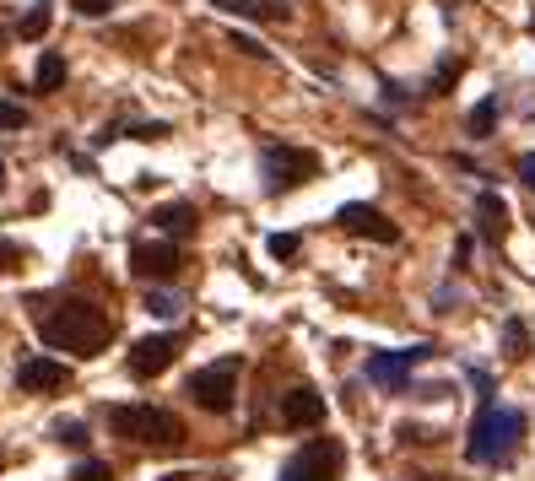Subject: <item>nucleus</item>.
Returning <instances> with one entry per match:
<instances>
[{
    "label": "nucleus",
    "mask_w": 535,
    "mask_h": 481,
    "mask_svg": "<svg viewBox=\"0 0 535 481\" xmlns=\"http://www.w3.org/2000/svg\"><path fill=\"white\" fill-rule=\"evenodd\" d=\"M33 319H38V336H44V346H55V352H76V357H92L103 352V346L114 341V325L109 314L98 309V303L87 298H60V303H33Z\"/></svg>",
    "instance_id": "1"
},
{
    "label": "nucleus",
    "mask_w": 535,
    "mask_h": 481,
    "mask_svg": "<svg viewBox=\"0 0 535 481\" xmlns=\"http://www.w3.org/2000/svg\"><path fill=\"white\" fill-rule=\"evenodd\" d=\"M519 438H525V411L514 406H481L476 422H471V438H465V454H471L476 465H503L508 454L519 449Z\"/></svg>",
    "instance_id": "2"
},
{
    "label": "nucleus",
    "mask_w": 535,
    "mask_h": 481,
    "mask_svg": "<svg viewBox=\"0 0 535 481\" xmlns=\"http://www.w3.org/2000/svg\"><path fill=\"white\" fill-rule=\"evenodd\" d=\"M109 427H114V438H136V444H152V449L184 444V422L163 406H114Z\"/></svg>",
    "instance_id": "3"
},
{
    "label": "nucleus",
    "mask_w": 535,
    "mask_h": 481,
    "mask_svg": "<svg viewBox=\"0 0 535 481\" xmlns=\"http://www.w3.org/2000/svg\"><path fill=\"white\" fill-rule=\"evenodd\" d=\"M314 173H319V157L303 152V146H287V141H265L260 146V179H265L271 195L298 190V184L314 179Z\"/></svg>",
    "instance_id": "4"
},
{
    "label": "nucleus",
    "mask_w": 535,
    "mask_h": 481,
    "mask_svg": "<svg viewBox=\"0 0 535 481\" xmlns=\"http://www.w3.org/2000/svg\"><path fill=\"white\" fill-rule=\"evenodd\" d=\"M184 390L195 395L200 411H233V395H238V357H227V363H211V368H195L190 384Z\"/></svg>",
    "instance_id": "5"
},
{
    "label": "nucleus",
    "mask_w": 535,
    "mask_h": 481,
    "mask_svg": "<svg viewBox=\"0 0 535 481\" xmlns=\"http://www.w3.org/2000/svg\"><path fill=\"white\" fill-rule=\"evenodd\" d=\"M341 460H346V449L336 438H314V444H303L282 465V481H341Z\"/></svg>",
    "instance_id": "6"
},
{
    "label": "nucleus",
    "mask_w": 535,
    "mask_h": 481,
    "mask_svg": "<svg viewBox=\"0 0 535 481\" xmlns=\"http://www.w3.org/2000/svg\"><path fill=\"white\" fill-rule=\"evenodd\" d=\"M179 249L168 244V238H146V244H136L130 249V271L136 276H146V282H173L179 276Z\"/></svg>",
    "instance_id": "7"
},
{
    "label": "nucleus",
    "mask_w": 535,
    "mask_h": 481,
    "mask_svg": "<svg viewBox=\"0 0 535 481\" xmlns=\"http://www.w3.org/2000/svg\"><path fill=\"white\" fill-rule=\"evenodd\" d=\"M336 222H341V233H352V238H373V244H395V238H400V227H395L390 217H384V211L363 206V200L341 206V211H336Z\"/></svg>",
    "instance_id": "8"
},
{
    "label": "nucleus",
    "mask_w": 535,
    "mask_h": 481,
    "mask_svg": "<svg viewBox=\"0 0 535 481\" xmlns=\"http://www.w3.org/2000/svg\"><path fill=\"white\" fill-rule=\"evenodd\" d=\"M422 357H427V346H406V352H373V357H368V379L384 384V390H400Z\"/></svg>",
    "instance_id": "9"
},
{
    "label": "nucleus",
    "mask_w": 535,
    "mask_h": 481,
    "mask_svg": "<svg viewBox=\"0 0 535 481\" xmlns=\"http://www.w3.org/2000/svg\"><path fill=\"white\" fill-rule=\"evenodd\" d=\"M173 357H179L173 336H141L130 346V373H136V379H157V373L173 368Z\"/></svg>",
    "instance_id": "10"
},
{
    "label": "nucleus",
    "mask_w": 535,
    "mask_h": 481,
    "mask_svg": "<svg viewBox=\"0 0 535 481\" xmlns=\"http://www.w3.org/2000/svg\"><path fill=\"white\" fill-rule=\"evenodd\" d=\"M319 422H325V395H319V390L298 384V390L282 395V427L303 433V427H319Z\"/></svg>",
    "instance_id": "11"
},
{
    "label": "nucleus",
    "mask_w": 535,
    "mask_h": 481,
    "mask_svg": "<svg viewBox=\"0 0 535 481\" xmlns=\"http://www.w3.org/2000/svg\"><path fill=\"white\" fill-rule=\"evenodd\" d=\"M17 384H22L28 395L65 390V384H71V368H65V363H49V357H33V363H22V368H17Z\"/></svg>",
    "instance_id": "12"
},
{
    "label": "nucleus",
    "mask_w": 535,
    "mask_h": 481,
    "mask_svg": "<svg viewBox=\"0 0 535 481\" xmlns=\"http://www.w3.org/2000/svg\"><path fill=\"white\" fill-rule=\"evenodd\" d=\"M476 227H481V238H487V244H503V238H508V206H503V195H492V190L476 195Z\"/></svg>",
    "instance_id": "13"
},
{
    "label": "nucleus",
    "mask_w": 535,
    "mask_h": 481,
    "mask_svg": "<svg viewBox=\"0 0 535 481\" xmlns=\"http://www.w3.org/2000/svg\"><path fill=\"white\" fill-rule=\"evenodd\" d=\"M152 222L163 227L168 238H190L195 227H200V217H195V206H184V200H168V206H157L152 211Z\"/></svg>",
    "instance_id": "14"
},
{
    "label": "nucleus",
    "mask_w": 535,
    "mask_h": 481,
    "mask_svg": "<svg viewBox=\"0 0 535 481\" xmlns=\"http://www.w3.org/2000/svg\"><path fill=\"white\" fill-rule=\"evenodd\" d=\"M217 6L238 11V17H260V22H287V6H276V0H217Z\"/></svg>",
    "instance_id": "15"
},
{
    "label": "nucleus",
    "mask_w": 535,
    "mask_h": 481,
    "mask_svg": "<svg viewBox=\"0 0 535 481\" xmlns=\"http://www.w3.org/2000/svg\"><path fill=\"white\" fill-rule=\"evenodd\" d=\"M33 87L38 92H60L65 87V60L55 55V49H44V60H38V71H33Z\"/></svg>",
    "instance_id": "16"
},
{
    "label": "nucleus",
    "mask_w": 535,
    "mask_h": 481,
    "mask_svg": "<svg viewBox=\"0 0 535 481\" xmlns=\"http://www.w3.org/2000/svg\"><path fill=\"white\" fill-rule=\"evenodd\" d=\"M49 22H55V11H49V0H38L28 17L17 22V38H44V33H49Z\"/></svg>",
    "instance_id": "17"
},
{
    "label": "nucleus",
    "mask_w": 535,
    "mask_h": 481,
    "mask_svg": "<svg viewBox=\"0 0 535 481\" xmlns=\"http://www.w3.org/2000/svg\"><path fill=\"white\" fill-rule=\"evenodd\" d=\"M146 314H157V319H179V314H184L179 292H146Z\"/></svg>",
    "instance_id": "18"
},
{
    "label": "nucleus",
    "mask_w": 535,
    "mask_h": 481,
    "mask_svg": "<svg viewBox=\"0 0 535 481\" xmlns=\"http://www.w3.org/2000/svg\"><path fill=\"white\" fill-rule=\"evenodd\" d=\"M492 125H498V98H481L471 109V136H492Z\"/></svg>",
    "instance_id": "19"
},
{
    "label": "nucleus",
    "mask_w": 535,
    "mask_h": 481,
    "mask_svg": "<svg viewBox=\"0 0 535 481\" xmlns=\"http://www.w3.org/2000/svg\"><path fill=\"white\" fill-rule=\"evenodd\" d=\"M55 433H60V444H71V449H82V444H87V427L76 422V417H60V422H55Z\"/></svg>",
    "instance_id": "20"
},
{
    "label": "nucleus",
    "mask_w": 535,
    "mask_h": 481,
    "mask_svg": "<svg viewBox=\"0 0 535 481\" xmlns=\"http://www.w3.org/2000/svg\"><path fill=\"white\" fill-rule=\"evenodd\" d=\"M71 481H114V471H109L103 460H82V465L71 471Z\"/></svg>",
    "instance_id": "21"
},
{
    "label": "nucleus",
    "mask_w": 535,
    "mask_h": 481,
    "mask_svg": "<svg viewBox=\"0 0 535 481\" xmlns=\"http://www.w3.org/2000/svg\"><path fill=\"white\" fill-rule=\"evenodd\" d=\"M265 249H271L276 260H292V255H298V233H271V244H265Z\"/></svg>",
    "instance_id": "22"
},
{
    "label": "nucleus",
    "mask_w": 535,
    "mask_h": 481,
    "mask_svg": "<svg viewBox=\"0 0 535 481\" xmlns=\"http://www.w3.org/2000/svg\"><path fill=\"white\" fill-rule=\"evenodd\" d=\"M28 125V109L22 103H0V130H22Z\"/></svg>",
    "instance_id": "23"
},
{
    "label": "nucleus",
    "mask_w": 535,
    "mask_h": 481,
    "mask_svg": "<svg viewBox=\"0 0 535 481\" xmlns=\"http://www.w3.org/2000/svg\"><path fill=\"white\" fill-rule=\"evenodd\" d=\"M233 49L238 55H254V60H271V49H265L260 38H249V33H233Z\"/></svg>",
    "instance_id": "24"
},
{
    "label": "nucleus",
    "mask_w": 535,
    "mask_h": 481,
    "mask_svg": "<svg viewBox=\"0 0 535 481\" xmlns=\"http://www.w3.org/2000/svg\"><path fill=\"white\" fill-rule=\"evenodd\" d=\"M454 82H460V60H444V65H438V76H433V92H449Z\"/></svg>",
    "instance_id": "25"
},
{
    "label": "nucleus",
    "mask_w": 535,
    "mask_h": 481,
    "mask_svg": "<svg viewBox=\"0 0 535 481\" xmlns=\"http://www.w3.org/2000/svg\"><path fill=\"white\" fill-rule=\"evenodd\" d=\"M503 341H508V357H525V346H530L525 325H508V330H503Z\"/></svg>",
    "instance_id": "26"
},
{
    "label": "nucleus",
    "mask_w": 535,
    "mask_h": 481,
    "mask_svg": "<svg viewBox=\"0 0 535 481\" xmlns=\"http://www.w3.org/2000/svg\"><path fill=\"white\" fill-rule=\"evenodd\" d=\"M76 11H82V17H109L114 0H76Z\"/></svg>",
    "instance_id": "27"
},
{
    "label": "nucleus",
    "mask_w": 535,
    "mask_h": 481,
    "mask_svg": "<svg viewBox=\"0 0 535 481\" xmlns=\"http://www.w3.org/2000/svg\"><path fill=\"white\" fill-rule=\"evenodd\" d=\"M130 136H136V141H163V136H168V125H136Z\"/></svg>",
    "instance_id": "28"
},
{
    "label": "nucleus",
    "mask_w": 535,
    "mask_h": 481,
    "mask_svg": "<svg viewBox=\"0 0 535 481\" xmlns=\"http://www.w3.org/2000/svg\"><path fill=\"white\" fill-rule=\"evenodd\" d=\"M519 179H525L530 190H535V152H525V157H519Z\"/></svg>",
    "instance_id": "29"
},
{
    "label": "nucleus",
    "mask_w": 535,
    "mask_h": 481,
    "mask_svg": "<svg viewBox=\"0 0 535 481\" xmlns=\"http://www.w3.org/2000/svg\"><path fill=\"white\" fill-rule=\"evenodd\" d=\"M17 260H22V249H17V244H0V271H11Z\"/></svg>",
    "instance_id": "30"
},
{
    "label": "nucleus",
    "mask_w": 535,
    "mask_h": 481,
    "mask_svg": "<svg viewBox=\"0 0 535 481\" xmlns=\"http://www.w3.org/2000/svg\"><path fill=\"white\" fill-rule=\"evenodd\" d=\"M157 481H190V471H173V476H157Z\"/></svg>",
    "instance_id": "31"
},
{
    "label": "nucleus",
    "mask_w": 535,
    "mask_h": 481,
    "mask_svg": "<svg viewBox=\"0 0 535 481\" xmlns=\"http://www.w3.org/2000/svg\"><path fill=\"white\" fill-rule=\"evenodd\" d=\"M0 190H6V163H0Z\"/></svg>",
    "instance_id": "32"
},
{
    "label": "nucleus",
    "mask_w": 535,
    "mask_h": 481,
    "mask_svg": "<svg viewBox=\"0 0 535 481\" xmlns=\"http://www.w3.org/2000/svg\"><path fill=\"white\" fill-rule=\"evenodd\" d=\"M0 471H6V460H0Z\"/></svg>",
    "instance_id": "33"
},
{
    "label": "nucleus",
    "mask_w": 535,
    "mask_h": 481,
    "mask_svg": "<svg viewBox=\"0 0 535 481\" xmlns=\"http://www.w3.org/2000/svg\"><path fill=\"white\" fill-rule=\"evenodd\" d=\"M530 28H535V17H530Z\"/></svg>",
    "instance_id": "34"
}]
</instances>
